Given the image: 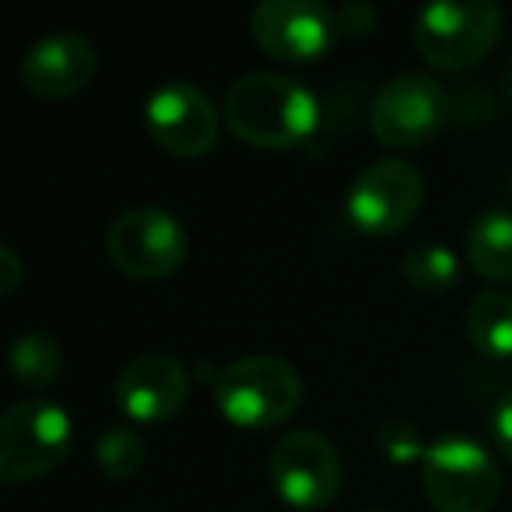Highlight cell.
<instances>
[{
    "instance_id": "15",
    "label": "cell",
    "mask_w": 512,
    "mask_h": 512,
    "mask_svg": "<svg viewBox=\"0 0 512 512\" xmlns=\"http://www.w3.org/2000/svg\"><path fill=\"white\" fill-rule=\"evenodd\" d=\"M467 337L488 358H512V295L488 288L467 306Z\"/></svg>"
},
{
    "instance_id": "13",
    "label": "cell",
    "mask_w": 512,
    "mask_h": 512,
    "mask_svg": "<svg viewBox=\"0 0 512 512\" xmlns=\"http://www.w3.org/2000/svg\"><path fill=\"white\" fill-rule=\"evenodd\" d=\"M190 397V372L172 355H141L120 372L116 379V407L130 421L158 425L179 414V407Z\"/></svg>"
},
{
    "instance_id": "2",
    "label": "cell",
    "mask_w": 512,
    "mask_h": 512,
    "mask_svg": "<svg viewBox=\"0 0 512 512\" xmlns=\"http://www.w3.org/2000/svg\"><path fill=\"white\" fill-rule=\"evenodd\" d=\"M221 418L239 428H271L302 404V376L278 355H246L228 362L214 379Z\"/></svg>"
},
{
    "instance_id": "24",
    "label": "cell",
    "mask_w": 512,
    "mask_h": 512,
    "mask_svg": "<svg viewBox=\"0 0 512 512\" xmlns=\"http://www.w3.org/2000/svg\"><path fill=\"white\" fill-rule=\"evenodd\" d=\"M505 186H509V197H512V169H509V183H505Z\"/></svg>"
},
{
    "instance_id": "8",
    "label": "cell",
    "mask_w": 512,
    "mask_h": 512,
    "mask_svg": "<svg viewBox=\"0 0 512 512\" xmlns=\"http://www.w3.org/2000/svg\"><path fill=\"white\" fill-rule=\"evenodd\" d=\"M341 456L327 435L295 428L271 453V484L292 509L320 512L341 495Z\"/></svg>"
},
{
    "instance_id": "20",
    "label": "cell",
    "mask_w": 512,
    "mask_h": 512,
    "mask_svg": "<svg viewBox=\"0 0 512 512\" xmlns=\"http://www.w3.org/2000/svg\"><path fill=\"white\" fill-rule=\"evenodd\" d=\"M491 428H495V442H498V449H502V456L512 463V386L498 397Z\"/></svg>"
},
{
    "instance_id": "23",
    "label": "cell",
    "mask_w": 512,
    "mask_h": 512,
    "mask_svg": "<svg viewBox=\"0 0 512 512\" xmlns=\"http://www.w3.org/2000/svg\"><path fill=\"white\" fill-rule=\"evenodd\" d=\"M502 95H505V102H509V109H512V60L505 64V71H502Z\"/></svg>"
},
{
    "instance_id": "1",
    "label": "cell",
    "mask_w": 512,
    "mask_h": 512,
    "mask_svg": "<svg viewBox=\"0 0 512 512\" xmlns=\"http://www.w3.org/2000/svg\"><path fill=\"white\" fill-rule=\"evenodd\" d=\"M225 123L242 144L288 151L320 127V102L292 74L249 71L225 92Z\"/></svg>"
},
{
    "instance_id": "16",
    "label": "cell",
    "mask_w": 512,
    "mask_h": 512,
    "mask_svg": "<svg viewBox=\"0 0 512 512\" xmlns=\"http://www.w3.org/2000/svg\"><path fill=\"white\" fill-rule=\"evenodd\" d=\"M60 362H64V351H60V341L46 330H25L11 341L8 351V365L11 376L22 386H46L57 379Z\"/></svg>"
},
{
    "instance_id": "14",
    "label": "cell",
    "mask_w": 512,
    "mask_h": 512,
    "mask_svg": "<svg viewBox=\"0 0 512 512\" xmlns=\"http://www.w3.org/2000/svg\"><path fill=\"white\" fill-rule=\"evenodd\" d=\"M467 256L488 281H512V211L488 207L467 228Z\"/></svg>"
},
{
    "instance_id": "3",
    "label": "cell",
    "mask_w": 512,
    "mask_h": 512,
    "mask_svg": "<svg viewBox=\"0 0 512 512\" xmlns=\"http://www.w3.org/2000/svg\"><path fill=\"white\" fill-rule=\"evenodd\" d=\"M502 8L495 0H435L414 18V46L439 71H467L495 50Z\"/></svg>"
},
{
    "instance_id": "18",
    "label": "cell",
    "mask_w": 512,
    "mask_h": 512,
    "mask_svg": "<svg viewBox=\"0 0 512 512\" xmlns=\"http://www.w3.org/2000/svg\"><path fill=\"white\" fill-rule=\"evenodd\" d=\"M95 463L113 481H127L144 463V435L134 425H113L95 442Z\"/></svg>"
},
{
    "instance_id": "6",
    "label": "cell",
    "mask_w": 512,
    "mask_h": 512,
    "mask_svg": "<svg viewBox=\"0 0 512 512\" xmlns=\"http://www.w3.org/2000/svg\"><path fill=\"white\" fill-rule=\"evenodd\" d=\"M186 228L165 207H130L106 228V253L123 274L141 281L169 278L186 260Z\"/></svg>"
},
{
    "instance_id": "10",
    "label": "cell",
    "mask_w": 512,
    "mask_h": 512,
    "mask_svg": "<svg viewBox=\"0 0 512 512\" xmlns=\"http://www.w3.org/2000/svg\"><path fill=\"white\" fill-rule=\"evenodd\" d=\"M249 32L264 53L288 64L320 60L337 43V11L320 0H260L249 11Z\"/></svg>"
},
{
    "instance_id": "12",
    "label": "cell",
    "mask_w": 512,
    "mask_h": 512,
    "mask_svg": "<svg viewBox=\"0 0 512 512\" xmlns=\"http://www.w3.org/2000/svg\"><path fill=\"white\" fill-rule=\"evenodd\" d=\"M95 64H99L95 46L81 32L57 29L39 36L25 50L22 64H18V78L39 99H67V95H78L81 88L92 85Z\"/></svg>"
},
{
    "instance_id": "7",
    "label": "cell",
    "mask_w": 512,
    "mask_h": 512,
    "mask_svg": "<svg viewBox=\"0 0 512 512\" xmlns=\"http://www.w3.org/2000/svg\"><path fill=\"white\" fill-rule=\"evenodd\" d=\"M453 116L449 92L428 74H397L390 78L369 106V127L376 141L390 148H414L439 134Z\"/></svg>"
},
{
    "instance_id": "9",
    "label": "cell",
    "mask_w": 512,
    "mask_h": 512,
    "mask_svg": "<svg viewBox=\"0 0 512 512\" xmlns=\"http://www.w3.org/2000/svg\"><path fill=\"white\" fill-rule=\"evenodd\" d=\"M425 179L407 158H376L348 190V218L369 235H393L421 211Z\"/></svg>"
},
{
    "instance_id": "4",
    "label": "cell",
    "mask_w": 512,
    "mask_h": 512,
    "mask_svg": "<svg viewBox=\"0 0 512 512\" xmlns=\"http://www.w3.org/2000/svg\"><path fill=\"white\" fill-rule=\"evenodd\" d=\"M71 418L57 400H18L0 418V481L22 484L60 467L71 449Z\"/></svg>"
},
{
    "instance_id": "11",
    "label": "cell",
    "mask_w": 512,
    "mask_h": 512,
    "mask_svg": "<svg viewBox=\"0 0 512 512\" xmlns=\"http://www.w3.org/2000/svg\"><path fill=\"white\" fill-rule=\"evenodd\" d=\"M144 123L158 148L179 158H197L218 141L221 116L204 88L193 81H162L144 102Z\"/></svg>"
},
{
    "instance_id": "19",
    "label": "cell",
    "mask_w": 512,
    "mask_h": 512,
    "mask_svg": "<svg viewBox=\"0 0 512 512\" xmlns=\"http://www.w3.org/2000/svg\"><path fill=\"white\" fill-rule=\"evenodd\" d=\"M376 446L383 449L386 460L393 463H414L425 456V442H421V432L411 425V421H386L383 428L376 432Z\"/></svg>"
},
{
    "instance_id": "25",
    "label": "cell",
    "mask_w": 512,
    "mask_h": 512,
    "mask_svg": "<svg viewBox=\"0 0 512 512\" xmlns=\"http://www.w3.org/2000/svg\"><path fill=\"white\" fill-rule=\"evenodd\" d=\"M365 512H383V509H365Z\"/></svg>"
},
{
    "instance_id": "17",
    "label": "cell",
    "mask_w": 512,
    "mask_h": 512,
    "mask_svg": "<svg viewBox=\"0 0 512 512\" xmlns=\"http://www.w3.org/2000/svg\"><path fill=\"white\" fill-rule=\"evenodd\" d=\"M400 274L418 292H449L460 281V260L453 249L439 246V242H425V246L407 249L400 260Z\"/></svg>"
},
{
    "instance_id": "22",
    "label": "cell",
    "mask_w": 512,
    "mask_h": 512,
    "mask_svg": "<svg viewBox=\"0 0 512 512\" xmlns=\"http://www.w3.org/2000/svg\"><path fill=\"white\" fill-rule=\"evenodd\" d=\"M22 281V260L11 246H0V295H11Z\"/></svg>"
},
{
    "instance_id": "21",
    "label": "cell",
    "mask_w": 512,
    "mask_h": 512,
    "mask_svg": "<svg viewBox=\"0 0 512 512\" xmlns=\"http://www.w3.org/2000/svg\"><path fill=\"white\" fill-rule=\"evenodd\" d=\"M337 25L362 36V32H372V25H376V11L369 4H344V8H337Z\"/></svg>"
},
{
    "instance_id": "5",
    "label": "cell",
    "mask_w": 512,
    "mask_h": 512,
    "mask_svg": "<svg viewBox=\"0 0 512 512\" xmlns=\"http://www.w3.org/2000/svg\"><path fill=\"white\" fill-rule=\"evenodd\" d=\"M421 484L439 512H488L502 491V474L477 439L442 435L421 456Z\"/></svg>"
}]
</instances>
